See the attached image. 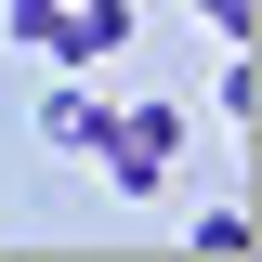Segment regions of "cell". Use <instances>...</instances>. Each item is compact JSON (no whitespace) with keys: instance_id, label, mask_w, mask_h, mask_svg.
<instances>
[{"instance_id":"3","label":"cell","mask_w":262,"mask_h":262,"mask_svg":"<svg viewBox=\"0 0 262 262\" xmlns=\"http://www.w3.org/2000/svg\"><path fill=\"white\" fill-rule=\"evenodd\" d=\"M105 118H118V105H105V92H79V79H66V92L39 105V144H53V158H92V144H105Z\"/></svg>"},{"instance_id":"2","label":"cell","mask_w":262,"mask_h":262,"mask_svg":"<svg viewBox=\"0 0 262 262\" xmlns=\"http://www.w3.org/2000/svg\"><path fill=\"white\" fill-rule=\"evenodd\" d=\"M118 39H131V0H66V27L39 39V53H53V66H105Z\"/></svg>"},{"instance_id":"6","label":"cell","mask_w":262,"mask_h":262,"mask_svg":"<svg viewBox=\"0 0 262 262\" xmlns=\"http://www.w3.org/2000/svg\"><path fill=\"white\" fill-rule=\"evenodd\" d=\"M196 27H210V39L236 53V39H249V0H196Z\"/></svg>"},{"instance_id":"1","label":"cell","mask_w":262,"mask_h":262,"mask_svg":"<svg viewBox=\"0 0 262 262\" xmlns=\"http://www.w3.org/2000/svg\"><path fill=\"white\" fill-rule=\"evenodd\" d=\"M170 144H184V105H118L105 144H92V170H105L118 196H158V184H170Z\"/></svg>"},{"instance_id":"4","label":"cell","mask_w":262,"mask_h":262,"mask_svg":"<svg viewBox=\"0 0 262 262\" xmlns=\"http://www.w3.org/2000/svg\"><path fill=\"white\" fill-rule=\"evenodd\" d=\"M53 27H66V0H0V39H27V53H39Z\"/></svg>"},{"instance_id":"5","label":"cell","mask_w":262,"mask_h":262,"mask_svg":"<svg viewBox=\"0 0 262 262\" xmlns=\"http://www.w3.org/2000/svg\"><path fill=\"white\" fill-rule=\"evenodd\" d=\"M196 249L210 262H249V210H196Z\"/></svg>"}]
</instances>
